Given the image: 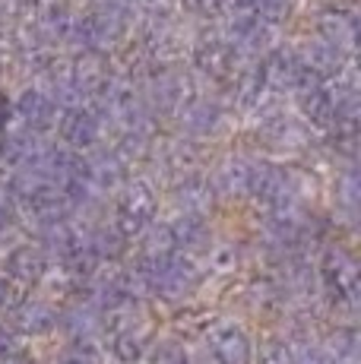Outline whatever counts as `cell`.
Segmentation results:
<instances>
[{"instance_id":"21","label":"cell","mask_w":361,"mask_h":364,"mask_svg":"<svg viewBox=\"0 0 361 364\" xmlns=\"http://www.w3.org/2000/svg\"><path fill=\"white\" fill-rule=\"evenodd\" d=\"M26 358V348L19 342V333L10 323H0V364H16Z\"/></svg>"},{"instance_id":"17","label":"cell","mask_w":361,"mask_h":364,"mask_svg":"<svg viewBox=\"0 0 361 364\" xmlns=\"http://www.w3.org/2000/svg\"><path fill=\"white\" fill-rule=\"evenodd\" d=\"M158 162H162L165 171H171V174L180 178V174H190V171L200 168V152L193 149L190 143H168Z\"/></svg>"},{"instance_id":"13","label":"cell","mask_w":361,"mask_h":364,"mask_svg":"<svg viewBox=\"0 0 361 364\" xmlns=\"http://www.w3.org/2000/svg\"><path fill=\"white\" fill-rule=\"evenodd\" d=\"M212 200V187L203 174L190 171V174H180L178 184H175V203L180 209H193V213H203Z\"/></svg>"},{"instance_id":"5","label":"cell","mask_w":361,"mask_h":364,"mask_svg":"<svg viewBox=\"0 0 361 364\" xmlns=\"http://www.w3.org/2000/svg\"><path fill=\"white\" fill-rule=\"evenodd\" d=\"M6 314H10L6 323H10L19 336H45V333H51L60 320V314L41 298H23Z\"/></svg>"},{"instance_id":"3","label":"cell","mask_w":361,"mask_h":364,"mask_svg":"<svg viewBox=\"0 0 361 364\" xmlns=\"http://www.w3.org/2000/svg\"><path fill=\"white\" fill-rule=\"evenodd\" d=\"M19 206H23L26 222H29L38 235L48 232L51 225H58V222H67L73 215V206L60 184H51V187H45V191L32 193V197L19 200Z\"/></svg>"},{"instance_id":"12","label":"cell","mask_w":361,"mask_h":364,"mask_svg":"<svg viewBox=\"0 0 361 364\" xmlns=\"http://www.w3.org/2000/svg\"><path fill=\"white\" fill-rule=\"evenodd\" d=\"M323 358L330 364H358V333L355 326H336L320 346Z\"/></svg>"},{"instance_id":"10","label":"cell","mask_w":361,"mask_h":364,"mask_svg":"<svg viewBox=\"0 0 361 364\" xmlns=\"http://www.w3.org/2000/svg\"><path fill=\"white\" fill-rule=\"evenodd\" d=\"M247 162L241 159H225L212 168V178H210V187L216 197H225V200H238V197H247Z\"/></svg>"},{"instance_id":"4","label":"cell","mask_w":361,"mask_h":364,"mask_svg":"<svg viewBox=\"0 0 361 364\" xmlns=\"http://www.w3.org/2000/svg\"><path fill=\"white\" fill-rule=\"evenodd\" d=\"M210 352L219 364H254V342L241 326L216 323L210 330Z\"/></svg>"},{"instance_id":"26","label":"cell","mask_w":361,"mask_h":364,"mask_svg":"<svg viewBox=\"0 0 361 364\" xmlns=\"http://www.w3.org/2000/svg\"><path fill=\"white\" fill-rule=\"evenodd\" d=\"M10 222H13V213H6V209H0V237H4V232L10 228Z\"/></svg>"},{"instance_id":"6","label":"cell","mask_w":361,"mask_h":364,"mask_svg":"<svg viewBox=\"0 0 361 364\" xmlns=\"http://www.w3.org/2000/svg\"><path fill=\"white\" fill-rule=\"evenodd\" d=\"M171 237H175V247L184 254H200V250H212V228L206 222L203 213H193V209H180L178 219L168 222Z\"/></svg>"},{"instance_id":"7","label":"cell","mask_w":361,"mask_h":364,"mask_svg":"<svg viewBox=\"0 0 361 364\" xmlns=\"http://www.w3.org/2000/svg\"><path fill=\"white\" fill-rule=\"evenodd\" d=\"M4 269H6V276L16 279L19 285L41 282L48 272V250L38 247V244H16V247L6 250Z\"/></svg>"},{"instance_id":"15","label":"cell","mask_w":361,"mask_h":364,"mask_svg":"<svg viewBox=\"0 0 361 364\" xmlns=\"http://www.w3.org/2000/svg\"><path fill=\"white\" fill-rule=\"evenodd\" d=\"M175 247V237H171L168 225H146L140 235H136V260H158V257L171 254Z\"/></svg>"},{"instance_id":"22","label":"cell","mask_w":361,"mask_h":364,"mask_svg":"<svg viewBox=\"0 0 361 364\" xmlns=\"http://www.w3.org/2000/svg\"><path fill=\"white\" fill-rule=\"evenodd\" d=\"M291 361H295V352H291L289 339H269L257 355V364H291Z\"/></svg>"},{"instance_id":"8","label":"cell","mask_w":361,"mask_h":364,"mask_svg":"<svg viewBox=\"0 0 361 364\" xmlns=\"http://www.w3.org/2000/svg\"><path fill=\"white\" fill-rule=\"evenodd\" d=\"M86 162V181L92 184V191H121V184L127 181V171H124V159L117 156L114 149L111 152H95L92 159H82Z\"/></svg>"},{"instance_id":"18","label":"cell","mask_w":361,"mask_h":364,"mask_svg":"<svg viewBox=\"0 0 361 364\" xmlns=\"http://www.w3.org/2000/svg\"><path fill=\"white\" fill-rule=\"evenodd\" d=\"M180 124H184L187 133H193V136H206V133L216 130L219 111L212 108V105L200 102V105H193V108H187L184 114H180Z\"/></svg>"},{"instance_id":"9","label":"cell","mask_w":361,"mask_h":364,"mask_svg":"<svg viewBox=\"0 0 361 364\" xmlns=\"http://www.w3.org/2000/svg\"><path fill=\"white\" fill-rule=\"evenodd\" d=\"M99 121H95V114H89V111H67L64 117H60V139H64L70 149H92L95 143H99Z\"/></svg>"},{"instance_id":"23","label":"cell","mask_w":361,"mask_h":364,"mask_svg":"<svg viewBox=\"0 0 361 364\" xmlns=\"http://www.w3.org/2000/svg\"><path fill=\"white\" fill-rule=\"evenodd\" d=\"M146 364H187V352L178 346V342H158L149 352Z\"/></svg>"},{"instance_id":"2","label":"cell","mask_w":361,"mask_h":364,"mask_svg":"<svg viewBox=\"0 0 361 364\" xmlns=\"http://www.w3.org/2000/svg\"><path fill=\"white\" fill-rule=\"evenodd\" d=\"M156 209H158V197H156V187H152L149 181H146V178L124 181V184H121V197H117L114 228L127 237V241H134V237L152 222Z\"/></svg>"},{"instance_id":"25","label":"cell","mask_w":361,"mask_h":364,"mask_svg":"<svg viewBox=\"0 0 361 364\" xmlns=\"http://www.w3.org/2000/svg\"><path fill=\"white\" fill-rule=\"evenodd\" d=\"M58 364H99V358H95L92 346H89V339H76L73 348H67V352L60 355Z\"/></svg>"},{"instance_id":"24","label":"cell","mask_w":361,"mask_h":364,"mask_svg":"<svg viewBox=\"0 0 361 364\" xmlns=\"http://www.w3.org/2000/svg\"><path fill=\"white\" fill-rule=\"evenodd\" d=\"M19 301H23V285L6 272H0V311H13Z\"/></svg>"},{"instance_id":"16","label":"cell","mask_w":361,"mask_h":364,"mask_svg":"<svg viewBox=\"0 0 361 364\" xmlns=\"http://www.w3.org/2000/svg\"><path fill=\"white\" fill-rule=\"evenodd\" d=\"M108 352L117 364H136V361H143V355H146V339H143V333H136V330L111 333Z\"/></svg>"},{"instance_id":"20","label":"cell","mask_w":361,"mask_h":364,"mask_svg":"<svg viewBox=\"0 0 361 364\" xmlns=\"http://www.w3.org/2000/svg\"><path fill=\"white\" fill-rule=\"evenodd\" d=\"M336 203L345 209V213H355V206H358V174H355V168H345L343 174L336 178Z\"/></svg>"},{"instance_id":"14","label":"cell","mask_w":361,"mask_h":364,"mask_svg":"<svg viewBox=\"0 0 361 364\" xmlns=\"http://www.w3.org/2000/svg\"><path fill=\"white\" fill-rule=\"evenodd\" d=\"M86 247L99 257V263H117L127 254V237L117 232L114 225H102L86 237Z\"/></svg>"},{"instance_id":"19","label":"cell","mask_w":361,"mask_h":364,"mask_svg":"<svg viewBox=\"0 0 361 364\" xmlns=\"http://www.w3.org/2000/svg\"><path fill=\"white\" fill-rule=\"evenodd\" d=\"M298 102H301V111L314 124H330L333 121V99L323 92V89H304Z\"/></svg>"},{"instance_id":"11","label":"cell","mask_w":361,"mask_h":364,"mask_svg":"<svg viewBox=\"0 0 361 364\" xmlns=\"http://www.w3.org/2000/svg\"><path fill=\"white\" fill-rule=\"evenodd\" d=\"M19 117H23L26 127L36 130V133H45V130H51L54 124H58L54 102L48 99V95H41V92H26L23 99H19Z\"/></svg>"},{"instance_id":"1","label":"cell","mask_w":361,"mask_h":364,"mask_svg":"<svg viewBox=\"0 0 361 364\" xmlns=\"http://www.w3.org/2000/svg\"><path fill=\"white\" fill-rule=\"evenodd\" d=\"M320 285L336 311L352 314L358 307V263L345 247H326L320 263Z\"/></svg>"}]
</instances>
